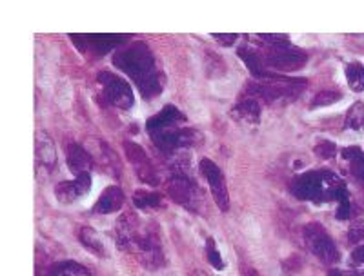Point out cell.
I'll return each mask as SVG.
<instances>
[{
	"label": "cell",
	"instance_id": "1",
	"mask_svg": "<svg viewBox=\"0 0 364 276\" xmlns=\"http://www.w3.org/2000/svg\"><path fill=\"white\" fill-rule=\"evenodd\" d=\"M237 87H239V82H237L235 74H230L226 79L211 82V91H213L217 96H224V99H226V96H232L237 91Z\"/></svg>",
	"mask_w": 364,
	"mask_h": 276
},
{
	"label": "cell",
	"instance_id": "2",
	"mask_svg": "<svg viewBox=\"0 0 364 276\" xmlns=\"http://www.w3.org/2000/svg\"><path fill=\"white\" fill-rule=\"evenodd\" d=\"M53 95L58 106L70 107L71 99H73V87H71V84L68 80H57L53 86Z\"/></svg>",
	"mask_w": 364,
	"mask_h": 276
},
{
	"label": "cell",
	"instance_id": "3",
	"mask_svg": "<svg viewBox=\"0 0 364 276\" xmlns=\"http://www.w3.org/2000/svg\"><path fill=\"white\" fill-rule=\"evenodd\" d=\"M190 113H191V116H193V118L197 120V122H206V120H208L206 107H204L203 104L199 102V100H197V102H195V100H191Z\"/></svg>",
	"mask_w": 364,
	"mask_h": 276
},
{
	"label": "cell",
	"instance_id": "4",
	"mask_svg": "<svg viewBox=\"0 0 364 276\" xmlns=\"http://www.w3.org/2000/svg\"><path fill=\"white\" fill-rule=\"evenodd\" d=\"M106 182H108V178L99 177V175H97V177L93 178V186H91L90 194H87V204L93 202V200H95V197L100 193V189H102V187L106 186Z\"/></svg>",
	"mask_w": 364,
	"mask_h": 276
},
{
	"label": "cell",
	"instance_id": "5",
	"mask_svg": "<svg viewBox=\"0 0 364 276\" xmlns=\"http://www.w3.org/2000/svg\"><path fill=\"white\" fill-rule=\"evenodd\" d=\"M348 100H344V102H339V104H336V106H331V107H324V109H318V111H315V113H311L310 116H318V115H328V113H336L337 109H344V107L348 106Z\"/></svg>",
	"mask_w": 364,
	"mask_h": 276
},
{
	"label": "cell",
	"instance_id": "6",
	"mask_svg": "<svg viewBox=\"0 0 364 276\" xmlns=\"http://www.w3.org/2000/svg\"><path fill=\"white\" fill-rule=\"evenodd\" d=\"M321 38H323L324 44H339V40H336L337 37H333V35H321Z\"/></svg>",
	"mask_w": 364,
	"mask_h": 276
}]
</instances>
